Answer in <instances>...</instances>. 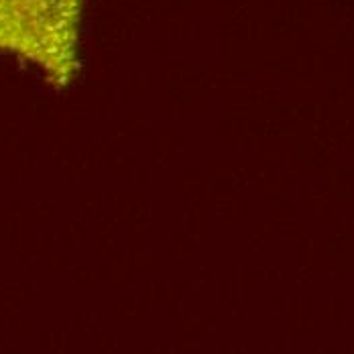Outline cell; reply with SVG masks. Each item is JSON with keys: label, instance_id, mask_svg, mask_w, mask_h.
<instances>
[{"label": "cell", "instance_id": "obj_1", "mask_svg": "<svg viewBox=\"0 0 354 354\" xmlns=\"http://www.w3.org/2000/svg\"><path fill=\"white\" fill-rule=\"evenodd\" d=\"M82 12L84 0H0V53L68 88L80 71Z\"/></svg>", "mask_w": 354, "mask_h": 354}]
</instances>
